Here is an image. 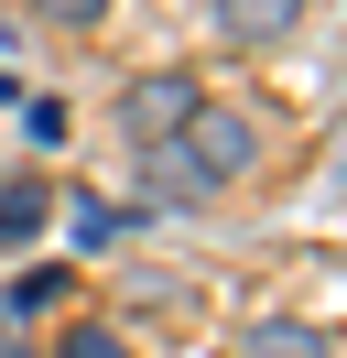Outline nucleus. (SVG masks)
Segmentation results:
<instances>
[{
	"label": "nucleus",
	"instance_id": "1",
	"mask_svg": "<svg viewBox=\"0 0 347 358\" xmlns=\"http://www.w3.org/2000/svg\"><path fill=\"white\" fill-rule=\"evenodd\" d=\"M174 152H185L195 174H206L217 196H228V185H239V174H250V163H260V131H250V120H239V109H217V98H195V120H185V131H174Z\"/></svg>",
	"mask_w": 347,
	"mask_h": 358
},
{
	"label": "nucleus",
	"instance_id": "2",
	"mask_svg": "<svg viewBox=\"0 0 347 358\" xmlns=\"http://www.w3.org/2000/svg\"><path fill=\"white\" fill-rule=\"evenodd\" d=\"M195 76H141V87H120V131H130V152H163L174 131L195 120Z\"/></svg>",
	"mask_w": 347,
	"mask_h": 358
},
{
	"label": "nucleus",
	"instance_id": "3",
	"mask_svg": "<svg viewBox=\"0 0 347 358\" xmlns=\"http://www.w3.org/2000/svg\"><path fill=\"white\" fill-rule=\"evenodd\" d=\"M304 11H315V0H206L217 44H282V33H293Z\"/></svg>",
	"mask_w": 347,
	"mask_h": 358
},
{
	"label": "nucleus",
	"instance_id": "4",
	"mask_svg": "<svg viewBox=\"0 0 347 358\" xmlns=\"http://www.w3.org/2000/svg\"><path fill=\"white\" fill-rule=\"evenodd\" d=\"M239 358H337V336L304 326V315H260V326L239 336Z\"/></svg>",
	"mask_w": 347,
	"mask_h": 358
},
{
	"label": "nucleus",
	"instance_id": "5",
	"mask_svg": "<svg viewBox=\"0 0 347 358\" xmlns=\"http://www.w3.org/2000/svg\"><path fill=\"white\" fill-rule=\"evenodd\" d=\"M43 206H55V185H0V250L43 239Z\"/></svg>",
	"mask_w": 347,
	"mask_h": 358
},
{
	"label": "nucleus",
	"instance_id": "6",
	"mask_svg": "<svg viewBox=\"0 0 347 358\" xmlns=\"http://www.w3.org/2000/svg\"><path fill=\"white\" fill-rule=\"evenodd\" d=\"M43 22H65V33H87V22H108V11H120V0H33Z\"/></svg>",
	"mask_w": 347,
	"mask_h": 358
},
{
	"label": "nucleus",
	"instance_id": "7",
	"mask_svg": "<svg viewBox=\"0 0 347 358\" xmlns=\"http://www.w3.org/2000/svg\"><path fill=\"white\" fill-rule=\"evenodd\" d=\"M76 239H87V250H108V239H120V206H98V196H76Z\"/></svg>",
	"mask_w": 347,
	"mask_h": 358
},
{
	"label": "nucleus",
	"instance_id": "8",
	"mask_svg": "<svg viewBox=\"0 0 347 358\" xmlns=\"http://www.w3.org/2000/svg\"><path fill=\"white\" fill-rule=\"evenodd\" d=\"M11 304H22V315H43V304H65V271H22V282H11Z\"/></svg>",
	"mask_w": 347,
	"mask_h": 358
},
{
	"label": "nucleus",
	"instance_id": "9",
	"mask_svg": "<svg viewBox=\"0 0 347 358\" xmlns=\"http://www.w3.org/2000/svg\"><path fill=\"white\" fill-rule=\"evenodd\" d=\"M22 131H33V141H65V98H22Z\"/></svg>",
	"mask_w": 347,
	"mask_h": 358
},
{
	"label": "nucleus",
	"instance_id": "10",
	"mask_svg": "<svg viewBox=\"0 0 347 358\" xmlns=\"http://www.w3.org/2000/svg\"><path fill=\"white\" fill-rule=\"evenodd\" d=\"M65 358H130V348H120V326H76V336H65Z\"/></svg>",
	"mask_w": 347,
	"mask_h": 358
}]
</instances>
